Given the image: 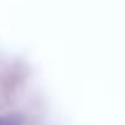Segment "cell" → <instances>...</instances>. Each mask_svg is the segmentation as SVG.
Returning a JSON list of instances; mask_svg holds the SVG:
<instances>
[{
	"label": "cell",
	"mask_w": 125,
	"mask_h": 125,
	"mask_svg": "<svg viewBox=\"0 0 125 125\" xmlns=\"http://www.w3.org/2000/svg\"><path fill=\"white\" fill-rule=\"evenodd\" d=\"M0 125H19V123L12 121V118H0Z\"/></svg>",
	"instance_id": "obj_1"
}]
</instances>
